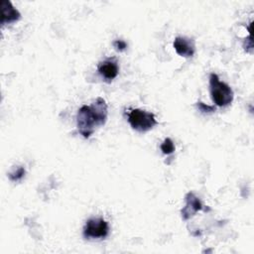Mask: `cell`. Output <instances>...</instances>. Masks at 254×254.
<instances>
[{"instance_id": "cell-1", "label": "cell", "mask_w": 254, "mask_h": 254, "mask_svg": "<svg viewBox=\"0 0 254 254\" xmlns=\"http://www.w3.org/2000/svg\"><path fill=\"white\" fill-rule=\"evenodd\" d=\"M108 107L102 97H97L90 105H82L76 114V126L83 138H89L96 127L107 121Z\"/></svg>"}, {"instance_id": "cell-2", "label": "cell", "mask_w": 254, "mask_h": 254, "mask_svg": "<svg viewBox=\"0 0 254 254\" xmlns=\"http://www.w3.org/2000/svg\"><path fill=\"white\" fill-rule=\"evenodd\" d=\"M209 89L212 101L216 106L225 107L233 101L234 93L232 88L227 83L221 81L214 72L209 75Z\"/></svg>"}, {"instance_id": "cell-3", "label": "cell", "mask_w": 254, "mask_h": 254, "mask_svg": "<svg viewBox=\"0 0 254 254\" xmlns=\"http://www.w3.org/2000/svg\"><path fill=\"white\" fill-rule=\"evenodd\" d=\"M128 122L130 126L138 132H147L158 124V121L152 112L139 108L132 109L128 113Z\"/></svg>"}, {"instance_id": "cell-4", "label": "cell", "mask_w": 254, "mask_h": 254, "mask_svg": "<svg viewBox=\"0 0 254 254\" xmlns=\"http://www.w3.org/2000/svg\"><path fill=\"white\" fill-rule=\"evenodd\" d=\"M82 233L86 239L105 238L109 233L108 222L103 218H89L83 227Z\"/></svg>"}, {"instance_id": "cell-5", "label": "cell", "mask_w": 254, "mask_h": 254, "mask_svg": "<svg viewBox=\"0 0 254 254\" xmlns=\"http://www.w3.org/2000/svg\"><path fill=\"white\" fill-rule=\"evenodd\" d=\"M97 71L104 80L111 82L119 73V66L115 59H107L102 61L97 65Z\"/></svg>"}, {"instance_id": "cell-6", "label": "cell", "mask_w": 254, "mask_h": 254, "mask_svg": "<svg viewBox=\"0 0 254 254\" xmlns=\"http://www.w3.org/2000/svg\"><path fill=\"white\" fill-rule=\"evenodd\" d=\"M185 199H186V205L183 207L181 213H182V218L184 220H188L190 217H192L197 211L201 210L203 207L198 197L191 191H189L186 194Z\"/></svg>"}, {"instance_id": "cell-7", "label": "cell", "mask_w": 254, "mask_h": 254, "mask_svg": "<svg viewBox=\"0 0 254 254\" xmlns=\"http://www.w3.org/2000/svg\"><path fill=\"white\" fill-rule=\"evenodd\" d=\"M173 46L177 54L184 58H191L195 53L194 40L188 37H177Z\"/></svg>"}, {"instance_id": "cell-8", "label": "cell", "mask_w": 254, "mask_h": 254, "mask_svg": "<svg viewBox=\"0 0 254 254\" xmlns=\"http://www.w3.org/2000/svg\"><path fill=\"white\" fill-rule=\"evenodd\" d=\"M21 19L20 12L13 6L9 0H3L1 2V24H11Z\"/></svg>"}, {"instance_id": "cell-9", "label": "cell", "mask_w": 254, "mask_h": 254, "mask_svg": "<svg viewBox=\"0 0 254 254\" xmlns=\"http://www.w3.org/2000/svg\"><path fill=\"white\" fill-rule=\"evenodd\" d=\"M25 174H26L25 168L20 166V167H17L16 169H14L12 172H10L8 174V178L12 182H18V181H21L25 177Z\"/></svg>"}, {"instance_id": "cell-10", "label": "cell", "mask_w": 254, "mask_h": 254, "mask_svg": "<svg viewBox=\"0 0 254 254\" xmlns=\"http://www.w3.org/2000/svg\"><path fill=\"white\" fill-rule=\"evenodd\" d=\"M160 148H161L162 153L165 154V155H170V154H173L175 152V145H174V142L171 138H166L163 141V143L161 144Z\"/></svg>"}, {"instance_id": "cell-11", "label": "cell", "mask_w": 254, "mask_h": 254, "mask_svg": "<svg viewBox=\"0 0 254 254\" xmlns=\"http://www.w3.org/2000/svg\"><path fill=\"white\" fill-rule=\"evenodd\" d=\"M196 106L198 107V109L201 111V112H213L215 111V107L212 106V105H206L204 104L203 102L201 101H198L196 103Z\"/></svg>"}, {"instance_id": "cell-12", "label": "cell", "mask_w": 254, "mask_h": 254, "mask_svg": "<svg viewBox=\"0 0 254 254\" xmlns=\"http://www.w3.org/2000/svg\"><path fill=\"white\" fill-rule=\"evenodd\" d=\"M113 47H114L117 51L123 52V51L126 50L127 44H126V42L123 41V40H115V41L113 42Z\"/></svg>"}]
</instances>
